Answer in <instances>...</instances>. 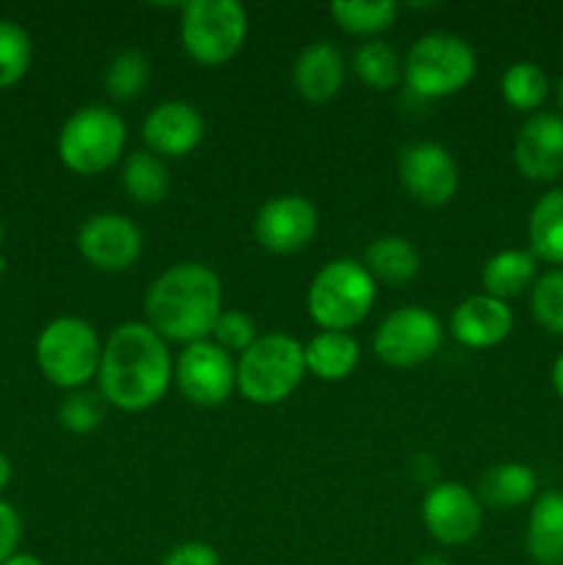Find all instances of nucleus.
<instances>
[{"instance_id": "6e6552de", "label": "nucleus", "mask_w": 563, "mask_h": 565, "mask_svg": "<svg viewBox=\"0 0 563 565\" xmlns=\"http://www.w3.org/2000/svg\"><path fill=\"white\" fill-rule=\"evenodd\" d=\"M246 31L248 17L237 0H191L182 6V47L199 64L219 66L235 58Z\"/></svg>"}, {"instance_id": "0eeeda50", "label": "nucleus", "mask_w": 563, "mask_h": 565, "mask_svg": "<svg viewBox=\"0 0 563 565\" xmlns=\"http://www.w3.org/2000/svg\"><path fill=\"white\" fill-rule=\"evenodd\" d=\"M475 50L456 33H425L403 58V81L419 97H447L475 77Z\"/></svg>"}, {"instance_id": "9b49d317", "label": "nucleus", "mask_w": 563, "mask_h": 565, "mask_svg": "<svg viewBox=\"0 0 563 565\" xmlns=\"http://www.w3.org/2000/svg\"><path fill=\"white\" fill-rule=\"evenodd\" d=\"M397 174L414 202L425 207H442L458 191L456 158L436 141H414L401 149Z\"/></svg>"}, {"instance_id": "f257e3e1", "label": "nucleus", "mask_w": 563, "mask_h": 565, "mask_svg": "<svg viewBox=\"0 0 563 565\" xmlns=\"http://www.w3.org/2000/svg\"><path fill=\"white\" fill-rule=\"evenodd\" d=\"M171 356L149 323H121L110 331L99 359V395L121 412H147L169 392Z\"/></svg>"}, {"instance_id": "c9c22d12", "label": "nucleus", "mask_w": 563, "mask_h": 565, "mask_svg": "<svg viewBox=\"0 0 563 565\" xmlns=\"http://www.w3.org/2000/svg\"><path fill=\"white\" fill-rule=\"evenodd\" d=\"M552 386H555L557 397L563 401V353L555 359V364H552Z\"/></svg>"}, {"instance_id": "20e7f679", "label": "nucleus", "mask_w": 563, "mask_h": 565, "mask_svg": "<svg viewBox=\"0 0 563 565\" xmlns=\"http://www.w3.org/2000/svg\"><path fill=\"white\" fill-rule=\"evenodd\" d=\"M375 301V279L357 259H334L315 274L307 309L323 331H348L368 318Z\"/></svg>"}, {"instance_id": "6ab92c4d", "label": "nucleus", "mask_w": 563, "mask_h": 565, "mask_svg": "<svg viewBox=\"0 0 563 565\" xmlns=\"http://www.w3.org/2000/svg\"><path fill=\"white\" fill-rule=\"evenodd\" d=\"M524 546L535 565H563V491H544L533 502Z\"/></svg>"}, {"instance_id": "412c9836", "label": "nucleus", "mask_w": 563, "mask_h": 565, "mask_svg": "<svg viewBox=\"0 0 563 565\" xmlns=\"http://www.w3.org/2000/svg\"><path fill=\"white\" fill-rule=\"evenodd\" d=\"M307 373L320 381H342L357 370L359 342L348 331H320L304 345Z\"/></svg>"}, {"instance_id": "f8f14e48", "label": "nucleus", "mask_w": 563, "mask_h": 565, "mask_svg": "<svg viewBox=\"0 0 563 565\" xmlns=\"http://www.w3.org/2000/svg\"><path fill=\"white\" fill-rule=\"evenodd\" d=\"M318 232V210L307 196H274L254 215V237L270 254H296L312 243Z\"/></svg>"}, {"instance_id": "58836bf2", "label": "nucleus", "mask_w": 563, "mask_h": 565, "mask_svg": "<svg viewBox=\"0 0 563 565\" xmlns=\"http://www.w3.org/2000/svg\"><path fill=\"white\" fill-rule=\"evenodd\" d=\"M412 565H450V563H447L442 555H425L419 557V561H414Z\"/></svg>"}, {"instance_id": "cd10ccee", "label": "nucleus", "mask_w": 563, "mask_h": 565, "mask_svg": "<svg viewBox=\"0 0 563 565\" xmlns=\"http://www.w3.org/2000/svg\"><path fill=\"white\" fill-rule=\"evenodd\" d=\"M331 17L337 25L357 36H373V33L386 31L395 22L397 6L390 0H337L331 3Z\"/></svg>"}, {"instance_id": "72a5a7b5", "label": "nucleus", "mask_w": 563, "mask_h": 565, "mask_svg": "<svg viewBox=\"0 0 563 565\" xmlns=\"http://www.w3.org/2000/svg\"><path fill=\"white\" fill-rule=\"evenodd\" d=\"M160 565H221V557L204 541H185V544H177L174 550L166 552Z\"/></svg>"}, {"instance_id": "7c9ffc66", "label": "nucleus", "mask_w": 563, "mask_h": 565, "mask_svg": "<svg viewBox=\"0 0 563 565\" xmlns=\"http://www.w3.org/2000/svg\"><path fill=\"white\" fill-rule=\"evenodd\" d=\"M33 61V42L22 25L0 20V88L22 81Z\"/></svg>"}, {"instance_id": "9d476101", "label": "nucleus", "mask_w": 563, "mask_h": 565, "mask_svg": "<svg viewBox=\"0 0 563 565\" xmlns=\"http://www.w3.org/2000/svg\"><path fill=\"white\" fill-rule=\"evenodd\" d=\"M174 381L188 403L215 408L224 406L237 390V370L230 353L215 342L202 340L182 348L174 364Z\"/></svg>"}, {"instance_id": "473e14b6", "label": "nucleus", "mask_w": 563, "mask_h": 565, "mask_svg": "<svg viewBox=\"0 0 563 565\" xmlns=\"http://www.w3.org/2000/svg\"><path fill=\"white\" fill-rule=\"evenodd\" d=\"M210 337H213V342L221 351H226L232 356V353L248 351L257 342L259 334L257 326H254V320L246 312H241V309H226V312L219 315Z\"/></svg>"}, {"instance_id": "c756f323", "label": "nucleus", "mask_w": 563, "mask_h": 565, "mask_svg": "<svg viewBox=\"0 0 563 565\" xmlns=\"http://www.w3.org/2000/svg\"><path fill=\"white\" fill-rule=\"evenodd\" d=\"M530 312L550 334L563 337V268L546 270L530 287Z\"/></svg>"}, {"instance_id": "a19ab883", "label": "nucleus", "mask_w": 563, "mask_h": 565, "mask_svg": "<svg viewBox=\"0 0 563 565\" xmlns=\"http://www.w3.org/2000/svg\"><path fill=\"white\" fill-rule=\"evenodd\" d=\"M3 237H6V230H3V218H0V246H3Z\"/></svg>"}, {"instance_id": "393cba45", "label": "nucleus", "mask_w": 563, "mask_h": 565, "mask_svg": "<svg viewBox=\"0 0 563 565\" xmlns=\"http://www.w3.org/2000/svg\"><path fill=\"white\" fill-rule=\"evenodd\" d=\"M121 188L138 204L163 202L171 188V177L163 158H158L149 149H138V152L127 154L125 166H121Z\"/></svg>"}, {"instance_id": "f03ea898", "label": "nucleus", "mask_w": 563, "mask_h": 565, "mask_svg": "<svg viewBox=\"0 0 563 565\" xmlns=\"http://www.w3.org/2000/svg\"><path fill=\"white\" fill-rule=\"evenodd\" d=\"M149 326L166 342H202L213 334L221 309V279L202 263H177L149 285L144 301Z\"/></svg>"}, {"instance_id": "7ed1b4c3", "label": "nucleus", "mask_w": 563, "mask_h": 565, "mask_svg": "<svg viewBox=\"0 0 563 565\" xmlns=\"http://www.w3.org/2000/svg\"><path fill=\"white\" fill-rule=\"evenodd\" d=\"M237 392L254 406H276L287 401L304 381V345L290 334H259L235 364Z\"/></svg>"}, {"instance_id": "5701e85b", "label": "nucleus", "mask_w": 563, "mask_h": 565, "mask_svg": "<svg viewBox=\"0 0 563 565\" xmlns=\"http://www.w3.org/2000/svg\"><path fill=\"white\" fill-rule=\"evenodd\" d=\"M528 241L535 259L563 265V188L546 191L530 210Z\"/></svg>"}, {"instance_id": "dca6fc26", "label": "nucleus", "mask_w": 563, "mask_h": 565, "mask_svg": "<svg viewBox=\"0 0 563 565\" xmlns=\"http://www.w3.org/2000/svg\"><path fill=\"white\" fill-rule=\"evenodd\" d=\"M141 138L158 158H182L204 138V119L191 103L169 99L149 110L141 125Z\"/></svg>"}, {"instance_id": "ddd939ff", "label": "nucleus", "mask_w": 563, "mask_h": 565, "mask_svg": "<svg viewBox=\"0 0 563 565\" xmlns=\"http://www.w3.org/2000/svg\"><path fill=\"white\" fill-rule=\"evenodd\" d=\"M144 235L127 215L97 213L83 221L77 230V252L94 268L119 274L136 265L141 257Z\"/></svg>"}, {"instance_id": "4c0bfd02", "label": "nucleus", "mask_w": 563, "mask_h": 565, "mask_svg": "<svg viewBox=\"0 0 563 565\" xmlns=\"http://www.w3.org/2000/svg\"><path fill=\"white\" fill-rule=\"evenodd\" d=\"M9 480H11V461L6 458V452L0 450V491L9 486Z\"/></svg>"}, {"instance_id": "bb28decb", "label": "nucleus", "mask_w": 563, "mask_h": 565, "mask_svg": "<svg viewBox=\"0 0 563 565\" xmlns=\"http://www.w3.org/2000/svg\"><path fill=\"white\" fill-rule=\"evenodd\" d=\"M500 92L517 110H539L550 94V77L533 61H517L502 72Z\"/></svg>"}, {"instance_id": "c85d7f7f", "label": "nucleus", "mask_w": 563, "mask_h": 565, "mask_svg": "<svg viewBox=\"0 0 563 565\" xmlns=\"http://www.w3.org/2000/svg\"><path fill=\"white\" fill-rule=\"evenodd\" d=\"M149 83V61L147 55L138 53V50H121L119 55H114L105 70V88L114 99L127 103V99H136L138 94L147 88Z\"/></svg>"}, {"instance_id": "b1692460", "label": "nucleus", "mask_w": 563, "mask_h": 565, "mask_svg": "<svg viewBox=\"0 0 563 565\" xmlns=\"http://www.w3.org/2000/svg\"><path fill=\"white\" fill-rule=\"evenodd\" d=\"M535 268H539V259L533 257V252H524V248H506V252H497L495 257L484 265V274H480L486 296H495L500 298V301L519 296V292H524L528 287H533Z\"/></svg>"}, {"instance_id": "aec40b11", "label": "nucleus", "mask_w": 563, "mask_h": 565, "mask_svg": "<svg viewBox=\"0 0 563 565\" xmlns=\"http://www.w3.org/2000/svg\"><path fill=\"white\" fill-rule=\"evenodd\" d=\"M533 494L535 472L519 461L495 463L478 480L480 505L495 508V511H513V508L533 500Z\"/></svg>"}, {"instance_id": "1a4fd4ad", "label": "nucleus", "mask_w": 563, "mask_h": 565, "mask_svg": "<svg viewBox=\"0 0 563 565\" xmlns=\"http://www.w3.org/2000/svg\"><path fill=\"white\" fill-rule=\"evenodd\" d=\"M445 331L439 318L425 307L395 309L381 320L373 337V351L390 367H414L436 356L442 348Z\"/></svg>"}, {"instance_id": "4468645a", "label": "nucleus", "mask_w": 563, "mask_h": 565, "mask_svg": "<svg viewBox=\"0 0 563 565\" xmlns=\"http://www.w3.org/2000/svg\"><path fill=\"white\" fill-rule=\"evenodd\" d=\"M423 524L439 544L461 546L480 533L484 508L467 486L436 483L423 500Z\"/></svg>"}, {"instance_id": "a211bd4d", "label": "nucleus", "mask_w": 563, "mask_h": 565, "mask_svg": "<svg viewBox=\"0 0 563 565\" xmlns=\"http://www.w3.org/2000/svg\"><path fill=\"white\" fill-rule=\"evenodd\" d=\"M346 83V58L331 42H312L293 64V86L309 103H326Z\"/></svg>"}, {"instance_id": "39448f33", "label": "nucleus", "mask_w": 563, "mask_h": 565, "mask_svg": "<svg viewBox=\"0 0 563 565\" xmlns=\"http://www.w3.org/2000/svg\"><path fill=\"white\" fill-rule=\"evenodd\" d=\"M103 342L83 318H55L36 340V364L59 390H83L99 373Z\"/></svg>"}, {"instance_id": "423d86ee", "label": "nucleus", "mask_w": 563, "mask_h": 565, "mask_svg": "<svg viewBox=\"0 0 563 565\" xmlns=\"http://www.w3.org/2000/svg\"><path fill=\"white\" fill-rule=\"evenodd\" d=\"M125 119L105 105H86L61 127L59 158L75 174L92 177L110 169L125 154Z\"/></svg>"}, {"instance_id": "2f4dec72", "label": "nucleus", "mask_w": 563, "mask_h": 565, "mask_svg": "<svg viewBox=\"0 0 563 565\" xmlns=\"http://www.w3.org/2000/svg\"><path fill=\"white\" fill-rule=\"evenodd\" d=\"M105 419V397L99 392L75 390L61 401L59 423L70 434L86 436L97 430Z\"/></svg>"}, {"instance_id": "ea45409f", "label": "nucleus", "mask_w": 563, "mask_h": 565, "mask_svg": "<svg viewBox=\"0 0 563 565\" xmlns=\"http://www.w3.org/2000/svg\"><path fill=\"white\" fill-rule=\"evenodd\" d=\"M557 103H561V108H563V77H561V83H557Z\"/></svg>"}, {"instance_id": "4be33fe9", "label": "nucleus", "mask_w": 563, "mask_h": 565, "mask_svg": "<svg viewBox=\"0 0 563 565\" xmlns=\"http://www.w3.org/2000/svg\"><path fill=\"white\" fill-rule=\"evenodd\" d=\"M362 265L375 281L406 285V281H412L419 274V254L408 237L384 235L370 243Z\"/></svg>"}, {"instance_id": "f3484780", "label": "nucleus", "mask_w": 563, "mask_h": 565, "mask_svg": "<svg viewBox=\"0 0 563 565\" xmlns=\"http://www.w3.org/2000/svg\"><path fill=\"white\" fill-rule=\"evenodd\" d=\"M513 329V312L506 301L495 296H469L467 301L458 303L450 315V334L456 337L461 345L484 351V348H495L511 334Z\"/></svg>"}, {"instance_id": "2eb2a0df", "label": "nucleus", "mask_w": 563, "mask_h": 565, "mask_svg": "<svg viewBox=\"0 0 563 565\" xmlns=\"http://www.w3.org/2000/svg\"><path fill=\"white\" fill-rule=\"evenodd\" d=\"M513 163L522 177L552 182L563 174V116L533 114L517 132Z\"/></svg>"}, {"instance_id": "a878e982", "label": "nucleus", "mask_w": 563, "mask_h": 565, "mask_svg": "<svg viewBox=\"0 0 563 565\" xmlns=\"http://www.w3.org/2000/svg\"><path fill=\"white\" fill-rule=\"evenodd\" d=\"M353 72L364 86L375 88V92H390L401 83L403 61L397 58L390 44L381 42V39H370L353 53Z\"/></svg>"}, {"instance_id": "f704fd0d", "label": "nucleus", "mask_w": 563, "mask_h": 565, "mask_svg": "<svg viewBox=\"0 0 563 565\" xmlns=\"http://www.w3.org/2000/svg\"><path fill=\"white\" fill-rule=\"evenodd\" d=\"M22 541V519L14 505L0 500V563L9 561L17 555V546Z\"/></svg>"}, {"instance_id": "e433bc0d", "label": "nucleus", "mask_w": 563, "mask_h": 565, "mask_svg": "<svg viewBox=\"0 0 563 565\" xmlns=\"http://www.w3.org/2000/svg\"><path fill=\"white\" fill-rule=\"evenodd\" d=\"M0 565H44V563L39 561V557L28 555V552H17V555H11L9 561L0 563Z\"/></svg>"}]
</instances>
